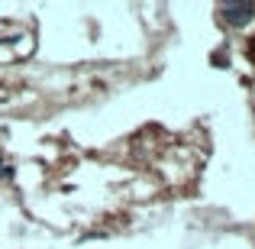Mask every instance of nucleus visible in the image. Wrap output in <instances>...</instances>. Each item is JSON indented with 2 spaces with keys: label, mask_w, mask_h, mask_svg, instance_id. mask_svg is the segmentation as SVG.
<instances>
[{
  "label": "nucleus",
  "mask_w": 255,
  "mask_h": 249,
  "mask_svg": "<svg viewBox=\"0 0 255 249\" xmlns=\"http://www.w3.org/2000/svg\"><path fill=\"white\" fill-rule=\"evenodd\" d=\"M223 16H226V23L243 26L255 16V3L252 0H230V3H223Z\"/></svg>",
  "instance_id": "obj_1"
}]
</instances>
